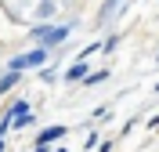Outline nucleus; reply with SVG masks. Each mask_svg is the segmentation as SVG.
<instances>
[{"label": "nucleus", "mask_w": 159, "mask_h": 152, "mask_svg": "<svg viewBox=\"0 0 159 152\" xmlns=\"http://www.w3.org/2000/svg\"><path fill=\"white\" fill-rule=\"evenodd\" d=\"M36 36L43 40V47H54V44H61L65 36H69V29H36V33H33V40H36Z\"/></svg>", "instance_id": "obj_3"}, {"label": "nucleus", "mask_w": 159, "mask_h": 152, "mask_svg": "<svg viewBox=\"0 0 159 152\" xmlns=\"http://www.w3.org/2000/svg\"><path fill=\"white\" fill-rule=\"evenodd\" d=\"M90 72H87V58H80L72 69H65V80H87Z\"/></svg>", "instance_id": "obj_4"}, {"label": "nucleus", "mask_w": 159, "mask_h": 152, "mask_svg": "<svg viewBox=\"0 0 159 152\" xmlns=\"http://www.w3.org/2000/svg\"><path fill=\"white\" fill-rule=\"evenodd\" d=\"M0 152H4V141H0Z\"/></svg>", "instance_id": "obj_8"}, {"label": "nucleus", "mask_w": 159, "mask_h": 152, "mask_svg": "<svg viewBox=\"0 0 159 152\" xmlns=\"http://www.w3.org/2000/svg\"><path fill=\"white\" fill-rule=\"evenodd\" d=\"M18 76H22L18 69H11L7 76H4V80H0V94H4V91H11V87H15V83H18Z\"/></svg>", "instance_id": "obj_5"}, {"label": "nucleus", "mask_w": 159, "mask_h": 152, "mask_svg": "<svg viewBox=\"0 0 159 152\" xmlns=\"http://www.w3.org/2000/svg\"><path fill=\"white\" fill-rule=\"evenodd\" d=\"M43 58H47V47H33L29 54H18V58H11V65L7 69H25V65H43Z\"/></svg>", "instance_id": "obj_1"}, {"label": "nucleus", "mask_w": 159, "mask_h": 152, "mask_svg": "<svg viewBox=\"0 0 159 152\" xmlns=\"http://www.w3.org/2000/svg\"><path fill=\"white\" fill-rule=\"evenodd\" d=\"M65 131H69V127H61V123H54V127H47V131H43V134L36 138V152H47L51 145L58 141V138H65Z\"/></svg>", "instance_id": "obj_2"}, {"label": "nucleus", "mask_w": 159, "mask_h": 152, "mask_svg": "<svg viewBox=\"0 0 159 152\" xmlns=\"http://www.w3.org/2000/svg\"><path fill=\"white\" fill-rule=\"evenodd\" d=\"M54 152H69V149H54Z\"/></svg>", "instance_id": "obj_7"}, {"label": "nucleus", "mask_w": 159, "mask_h": 152, "mask_svg": "<svg viewBox=\"0 0 159 152\" xmlns=\"http://www.w3.org/2000/svg\"><path fill=\"white\" fill-rule=\"evenodd\" d=\"M105 76H109V72H105V69H101V72H90V76H87V83H101V80H105Z\"/></svg>", "instance_id": "obj_6"}]
</instances>
